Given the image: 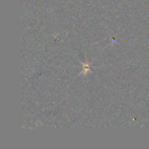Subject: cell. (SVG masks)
Wrapping results in <instances>:
<instances>
[{
	"label": "cell",
	"instance_id": "1",
	"mask_svg": "<svg viewBox=\"0 0 149 149\" xmlns=\"http://www.w3.org/2000/svg\"><path fill=\"white\" fill-rule=\"evenodd\" d=\"M91 72V65L89 63H82V71L81 73L84 75L88 74Z\"/></svg>",
	"mask_w": 149,
	"mask_h": 149
}]
</instances>
